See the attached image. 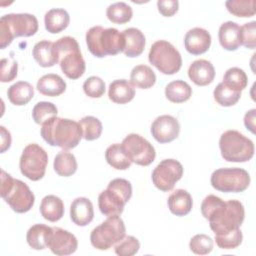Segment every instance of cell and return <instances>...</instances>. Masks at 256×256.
I'll return each mask as SVG.
<instances>
[{
  "mask_svg": "<svg viewBox=\"0 0 256 256\" xmlns=\"http://www.w3.org/2000/svg\"><path fill=\"white\" fill-rule=\"evenodd\" d=\"M201 213L209 221L215 235H224L240 228L245 217L244 206L240 201H224L212 194L202 201Z\"/></svg>",
  "mask_w": 256,
  "mask_h": 256,
  "instance_id": "1",
  "label": "cell"
},
{
  "mask_svg": "<svg viewBox=\"0 0 256 256\" xmlns=\"http://www.w3.org/2000/svg\"><path fill=\"white\" fill-rule=\"evenodd\" d=\"M41 136L51 146L64 150L75 148L82 138L79 122L71 119L53 117L41 125Z\"/></svg>",
  "mask_w": 256,
  "mask_h": 256,
  "instance_id": "2",
  "label": "cell"
},
{
  "mask_svg": "<svg viewBox=\"0 0 256 256\" xmlns=\"http://www.w3.org/2000/svg\"><path fill=\"white\" fill-rule=\"evenodd\" d=\"M86 44L92 55L102 58L123 52L125 40L123 34L115 28L93 26L86 33Z\"/></svg>",
  "mask_w": 256,
  "mask_h": 256,
  "instance_id": "3",
  "label": "cell"
},
{
  "mask_svg": "<svg viewBox=\"0 0 256 256\" xmlns=\"http://www.w3.org/2000/svg\"><path fill=\"white\" fill-rule=\"evenodd\" d=\"M0 194L2 199L17 213H26L34 205L35 196L28 185L1 170Z\"/></svg>",
  "mask_w": 256,
  "mask_h": 256,
  "instance_id": "4",
  "label": "cell"
},
{
  "mask_svg": "<svg viewBox=\"0 0 256 256\" xmlns=\"http://www.w3.org/2000/svg\"><path fill=\"white\" fill-rule=\"evenodd\" d=\"M37 18L28 13L6 14L0 19V47L6 48L15 37H30L38 31Z\"/></svg>",
  "mask_w": 256,
  "mask_h": 256,
  "instance_id": "5",
  "label": "cell"
},
{
  "mask_svg": "<svg viewBox=\"0 0 256 256\" xmlns=\"http://www.w3.org/2000/svg\"><path fill=\"white\" fill-rule=\"evenodd\" d=\"M132 196L131 183L123 178H116L109 182L106 190L98 196V206L101 213L107 217L120 215L125 204Z\"/></svg>",
  "mask_w": 256,
  "mask_h": 256,
  "instance_id": "6",
  "label": "cell"
},
{
  "mask_svg": "<svg viewBox=\"0 0 256 256\" xmlns=\"http://www.w3.org/2000/svg\"><path fill=\"white\" fill-rule=\"evenodd\" d=\"M54 47L60 68L66 77L72 80L80 78L85 72L86 65L76 39L70 36L62 37L54 42Z\"/></svg>",
  "mask_w": 256,
  "mask_h": 256,
  "instance_id": "7",
  "label": "cell"
},
{
  "mask_svg": "<svg viewBox=\"0 0 256 256\" xmlns=\"http://www.w3.org/2000/svg\"><path fill=\"white\" fill-rule=\"evenodd\" d=\"M221 156L228 162H247L254 156V143L237 130L225 131L219 139Z\"/></svg>",
  "mask_w": 256,
  "mask_h": 256,
  "instance_id": "8",
  "label": "cell"
},
{
  "mask_svg": "<svg viewBox=\"0 0 256 256\" xmlns=\"http://www.w3.org/2000/svg\"><path fill=\"white\" fill-rule=\"evenodd\" d=\"M148 60L165 75L177 73L182 66V58L179 51L165 40H158L152 44Z\"/></svg>",
  "mask_w": 256,
  "mask_h": 256,
  "instance_id": "9",
  "label": "cell"
},
{
  "mask_svg": "<svg viewBox=\"0 0 256 256\" xmlns=\"http://www.w3.org/2000/svg\"><path fill=\"white\" fill-rule=\"evenodd\" d=\"M125 233V224L119 215L110 216L91 231L90 242L98 250H107L119 242Z\"/></svg>",
  "mask_w": 256,
  "mask_h": 256,
  "instance_id": "10",
  "label": "cell"
},
{
  "mask_svg": "<svg viewBox=\"0 0 256 256\" xmlns=\"http://www.w3.org/2000/svg\"><path fill=\"white\" fill-rule=\"evenodd\" d=\"M214 189L225 193H239L245 191L250 184L249 173L242 168H219L210 178Z\"/></svg>",
  "mask_w": 256,
  "mask_h": 256,
  "instance_id": "11",
  "label": "cell"
},
{
  "mask_svg": "<svg viewBox=\"0 0 256 256\" xmlns=\"http://www.w3.org/2000/svg\"><path fill=\"white\" fill-rule=\"evenodd\" d=\"M48 164V155L46 151L36 143L28 144L20 157L19 168L21 173L32 181H38L43 178Z\"/></svg>",
  "mask_w": 256,
  "mask_h": 256,
  "instance_id": "12",
  "label": "cell"
},
{
  "mask_svg": "<svg viewBox=\"0 0 256 256\" xmlns=\"http://www.w3.org/2000/svg\"><path fill=\"white\" fill-rule=\"evenodd\" d=\"M121 146L132 163L148 166L155 160L156 152L153 145L139 134L131 133L127 135Z\"/></svg>",
  "mask_w": 256,
  "mask_h": 256,
  "instance_id": "13",
  "label": "cell"
},
{
  "mask_svg": "<svg viewBox=\"0 0 256 256\" xmlns=\"http://www.w3.org/2000/svg\"><path fill=\"white\" fill-rule=\"evenodd\" d=\"M183 175L182 164L175 159L162 160L152 172V181L154 186L163 191L168 192L174 188Z\"/></svg>",
  "mask_w": 256,
  "mask_h": 256,
  "instance_id": "14",
  "label": "cell"
},
{
  "mask_svg": "<svg viewBox=\"0 0 256 256\" xmlns=\"http://www.w3.org/2000/svg\"><path fill=\"white\" fill-rule=\"evenodd\" d=\"M180 132L178 120L171 115L158 116L151 125V134L159 143H169L175 140Z\"/></svg>",
  "mask_w": 256,
  "mask_h": 256,
  "instance_id": "15",
  "label": "cell"
},
{
  "mask_svg": "<svg viewBox=\"0 0 256 256\" xmlns=\"http://www.w3.org/2000/svg\"><path fill=\"white\" fill-rule=\"evenodd\" d=\"M53 231L48 242V248L56 255H70L77 250V238L67 230L52 227Z\"/></svg>",
  "mask_w": 256,
  "mask_h": 256,
  "instance_id": "16",
  "label": "cell"
},
{
  "mask_svg": "<svg viewBox=\"0 0 256 256\" xmlns=\"http://www.w3.org/2000/svg\"><path fill=\"white\" fill-rule=\"evenodd\" d=\"M211 45L210 33L200 27L190 29L184 37V46L192 55H200L208 51Z\"/></svg>",
  "mask_w": 256,
  "mask_h": 256,
  "instance_id": "17",
  "label": "cell"
},
{
  "mask_svg": "<svg viewBox=\"0 0 256 256\" xmlns=\"http://www.w3.org/2000/svg\"><path fill=\"white\" fill-rule=\"evenodd\" d=\"M188 76L197 86H206L213 82L215 78V69L210 61L198 59L190 64L188 68Z\"/></svg>",
  "mask_w": 256,
  "mask_h": 256,
  "instance_id": "18",
  "label": "cell"
},
{
  "mask_svg": "<svg viewBox=\"0 0 256 256\" xmlns=\"http://www.w3.org/2000/svg\"><path fill=\"white\" fill-rule=\"evenodd\" d=\"M70 218L77 226H86L94 218L92 202L86 197H78L70 206Z\"/></svg>",
  "mask_w": 256,
  "mask_h": 256,
  "instance_id": "19",
  "label": "cell"
},
{
  "mask_svg": "<svg viewBox=\"0 0 256 256\" xmlns=\"http://www.w3.org/2000/svg\"><path fill=\"white\" fill-rule=\"evenodd\" d=\"M220 45L228 51H235L241 45L240 26L233 21H227L221 24L218 31Z\"/></svg>",
  "mask_w": 256,
  "mask_h": 256,
  "instance_id": "20",
  "label": "cell"
},
{
  "mask_svg": "<svg viewBox=\"0 0 256 256\" xmlns=\"http://www.w3.org/2000/svg\"><path fill=\"white\" fill-rule=\"evenodd\" d=\"M122 34L125 40L123 53L130 58L140 56L145 48L146 41L144 34L139 29L134 27L125 29Z\"/></svg>",
  "mask_w": 256,
  "mask_h": 256,
  "instance_id": "21",
  "label": "cell"
},
{
  "mask_svg": "<svg viewBox=\"0 0 256 256\" xmlns=\"http://www.w3.org/2000/svg\"><path fill=\"white\" fill-rule=\"evenodd\" d=\"M35 61L44 68L52 67L59 62L58 56L54 47V42L48 40H42L36 43L32 51Z\"/></svg>",
  "mask_w": 256,
  "mask_h": 256,
  "instance_id": "22",
  "label": "cell"
},
{
  "mask_svg": "<svg viewBox=\"0 0 256 256\" xmlns=\"http://www.w3.org/2000/svg\"><path fill=\"white\" fill-rule=\"evenodd\" d=\"M167 204L172 214L176 216H185L190 213L193 206V200L189 192L184 189H177L168 197Z\"/></svg>",
  "mask_w": 256,
  "mask_h": 256,
  "instance_id": "23",
  "label": "cell"
},
{
  "mask_svg": "<svg viewBox=\"0 0 256 256\" xmlns=\"http://www.w3.org/2000/svg\"><path fill=\"white\" fill-rule=\"evenodd\" d=\"M37 90L45 96H59L66 90V82L57 74H46L42 76L36 85Z\"/></svg>",
  "mask_w": 256,
  "mask_h": 256,
  "instance_id": "24",
  "label": "cell"
},
{
  "mask_svg": "<svg viewBox=\"0 0 256 256\" xmlns=\"http://www.w3.org/2000/svg\"><path fill=\"white\" fill-rule=\"evenodd\" d=\"M53 228L44 224H35L29 228L26 234L28 245L34 250H43L48 248Z\"/></svg>",
  "mask_w": 256,
  "mask_h": 256,
  "instance_id": "25",
  "label": "cell"
},
{
  "mask_svg": "<svg viewBox=\"0 0 256 256\" xmlns=\"http://www.w3.org/2000/svg\"><path fill=\"white\" fill-rule=\"evenodd\" d=\"M135 89L132 84L125 79H118L110 83L108 89L109 99L117 104H125L133 100Z\"/></svg>",
  "mask_w": 256,
  "mask_h": 256,
  "instance_id": "26",
  "label": "cell"
},
{
  "mask_svg": "<svg viewBox=\"0 0 256 256\" xmlns=\"http://www.w3.org/2000/svg\"><path fill=\"white\" fill-rule=\"evenodd\" d=\"M70 22V16L65 9L54 8L49 10L44 16L45 28L52 34L60 33L65 30Z\"/></svg>",
  "mask_w": 256,
  "mask_h": 256,
  "instance_id": "27",
  "label": "cell"
},
{
  "mask_svg": "<svg viewBox=\"0 0 256 256\" xmlns=\"http://www.w3.org/2000/svg\"><path fill=\"white\" fill-rule=\"evenodd\" d=\"M40 213L44 219L50 222L60 220L64 215L63 201L55 195L45 196L40 204Z\"/></svg>",
  "mask_w": 256,
  "mask_h": 256,
  "instance_id": "28",
  "label": "cell"
},
{
  "mask_svg": "<svg viewBox=\"0 0 256 256\" xmlns=\"http://www.w3.org/2000/svg\"><path fill=\"white\" fill-rule=\"evenodd\" d=\"M7 96L9 101L16 106L26 105L34 96V88L29 82L19 81L8 88Z\"/></svg>",
  "mask_w": 256,
  "mask_h": 256,
  "instance_id": "29",
  "label": "cell"
},
{
  "mask_svg": "<svg viewBox=\"0 0 256 256\" xmlns=\"http://www.w3.org/2000/svg\"><path fill=\"white\" fill-rule=\"evenodd\" d=\"M156 82L154 71L147 65L135 66L130 74V83L133 87L140 89H149Z\"/></svg>",
  "mask_w": 256,
  "mask_h": 256,
  "instance_id": "30",
  "label": "cell"
},
{
  "mask_svg": "<svg viewBox=\"0 0 256 256\" xmlns=\"http://www.w3.org/2000/svg\"><path fill=\"white\" fill-rule=\"evenodd\" d=\"M166 98L173 103H183L192 96L191 86L182 80H175L165 87Z\"/></svg>",
  "mask_w": 256,
  "mask_h": 256,
  "instance_id": "31",
  "label": "cell"
},
{
  "mask_svg": "<svg viewBox=\"0 0 256 256\" xmlns=\"http://www.w3.org/2000/svg\"><path fill=\"white\" fill-rule=\"evenodd\" d=\"M53 167L55 172L62 177L72 176L77 170V161L75 156L67 150L60 151L54 158Z\"/></svg>",
  "mask_w": 256,
  "mask_h": 256,
  "instance_id": "32",
  "label": "cell"
},
{
  "mask_svg": "<svg viewBox=\"0 0 256 256\" xmlns=\"http://www.w3.org/2000/svg\"><path fill=\"white\" fill-rule=\"evenodd\" d=\"M105 159L110 166L117 170H126L132 164V161L124 152L121 144L118 143L112 144L106 149Z\"/></svg>",
  "mask_w": 256,
  "mask_h": 256,
  "instance_id": "33",
  "label": "cell"
},
{
  "mask_svg": "<svg viewBox=\"0 0 256 256\" xmlns=\"http://www.w3.org/2000/svg\"><path fill=\"white\" fill-rule=\"evenodd\" d=\"M222 83L233 91L241 92L248 84V77L244 70L238 67H232L225 72Z\"/></svg>",
  "mask_w": 256,
  "mask_h": 256,
  "instance_id": "34",
  "label": "cell"
},
{
  "mask_svg": "<svg viewBox=\"0 0 256 256\" xmlns=\"http://www.w3.org/2000/svg\"><path fill=\"white\" fill-rule=\"evenodd\" d=\"M132 8L125 2H116L108 6L106 10L107 18L116 24H124L131 20Z\"/></svg>",
  "mask_w": 256,
  "mask_h": 256,
  "instance_id": "35",
  "label": "cell"
},
{
  "mask_svg": "<svg viewBox=\"0 0 256 256\" xmlns=\"http://www.w3.org/2000/svg\"><path fill=\"white\" fill-rule=\"evenodd\" d=\"M82 137L85 140L93 141L101 136L103 127L101 121L94 116H85L79 121Z\"/></svg>",
  "mask_w": 256,
  "mask_h": 256,
  "instance_id": "36",
  "label": "cell"
},
{
  "mask_svg": "<svg viewBox=\"0 0 256 256\" xmlns=\"http://www.w3.org/2000/svg\"><path fill=\"white\" fill-rule=\"evenodd\" d=\"M255 0H228L227 10L236 17H252L255 15Z\"/></svg>",
  "mask_w": 256,
  "mask_h": 256,
  "instance_id": "37",
  "label": "cell"
},
{
  "mask_svg": "<svg viewBox=\"0 0 256 256\" xmlns=\"http://www.w3.org/2000/svg\"><path fill=\"white\" fill-rule=\"evenodd\" d=\"M213 96L215 101L220 105L224 107H230L235 105L240 97H241V92H236L233 91L229 88H227L222 82L219 83L216 88L213 91Z\"/></svg>",
  "mask_w": 256,
  "mask_h": 256,
  "instance_id": "38",
  "label": "cell"
},
{
  "mask_svg": "<svg viewBox=\"0 0 256 256\" xmlns=\"http://www.w3.org/2000/svg\"><path fill=\"white\" fill-rule=\"evenodd\" d=\"M57 111V107L53 103L41 101L33 107L32 118L36 124L42 125L49 119L56 117Z\"/></svg>",
  "mask_w": 256,
  "mask_h": 256,
  "instance_id": "39",
  "label": "cell"
},
{
  "mask_svg": "<svg viewBox=\"0 0 256 256\" xmlns=\"http://www.w3.org/2000/svg\"><path fill=\"white\" fill-rule=\"evenodd\" d=\"M213 240L206 234H196L189 242L190 250L198 255L209 254L213 250Z\"/></svg>",
  "mask_w": 256,
  "mask_h": 256,
  "instance_id": "40",
  "label": "cell"
},
{
  "mask_svg": "<svg viewBox=\"0 0 256 256\" xmlns=\"http://www.w3.org/2000/svg\"><path fill=\"white\" fill-rule=\"evenodd\" d=\"M243 235L240 228L224 235H215V241L221 249H235L242 243Z\"/></svg>",
  "mask_w": 256,
  "mask_h": 256,
  "instance_id": "41",
  "label": "cell"
},
{
  "mask_svg": "<svg viewBox=\"0 0 256 256\" xmlns=\"http://www.w3.org/2000/svg\"><path fill=\"white\" fill-rule=\"evenodd\" d=\"M139 248L140 243L136 237L124 236L115 244L114 251L119 256H132L139 251Z\"/></svg>",
  "mask_w": 256,
  "mask_h": 256,
  "instance_id": "42",
  "label": "cell"
},
{
  "mask_svg": "<svg viewBox=\"0 0 256 256\" xmlns=\"http://www.w3.org/2000/svg\"><path fill=\"white\" fill-rule=\"evenodd\" d=\"M83 91L90 98H100L105 93V82L98 76H91L84 81Z\"/></svg>",
  "mask_w": 256,
  "mask_h": 256,
  "instance_id": "43",
  "label": "cell"
},
{
  "mask_svg": "<svg viewBox=\"0 0 256 256\" xmlns=\"http://www.w3.org/2000/svg\"><path fill=\"white\" fill-rule=\"evenodd\" d=\"M241 45L248 49H255L256 47V21L245 23L240 27Z\"/></svg>",
  "mask_w": 256,
  "mask_h": 256,
  "instance_id": "44",
  "label": "cell"
},
{
  "mask_svg": "<svg viewBox=\"0 0 256 256\" xmlns=\"http://www.w3.org/2000/svg\"><path fill=\"white\" fill-rule=\"evenodd\" d=\"M18 63L13 57L3 58L1 60V82H11L17 77Z\"/></svg>",
  "mask_w": 256,
  "mask_h": 256,
  "instance_id": "45",
  "label": "cell"
},
{
  "mask_svg": "<svg viewBox=\"0 0 256 256\" xmlns=\"http://www.w3.org/2000/svg\"><path fill=\"white\" fill-rule=\"evenodd\" d=\"M157 8L163 16L171 17L178 11L179 2L177 0H159L157 2Z\"/></svg>",
  "mask_w": 256,
  "mask_h": 256,
  "instance_id": "46",
  "label": "cell"
},
{
  "mask_svg": "<svg viewBox=\"0 0 256 256\" xmlns=\"http://www.w3.org/2000/svg\"><path fill=\"white\" fill-rule=\"evenodd\" d=\"M0 135H1V153H4L11 146V135H10V132L4 126H0Z\"/></svg>",
  "mask_w": 256,
  "mask_h": 256,
  "instance_id": "47",
  "label": "cell"
},
{
  "mask_svg": "<svg viewBox=\"0 0 256 256\" xmlns=\"http://www.w3.org/2000/svg\"><path fill=\"white\" fill-rule=\"evenodd\" d=\"M255 114L256 109H251L244 116V124L246 128L252 133H255Z\"/></svg>",
  "mask_w": 256,
  "mask_h": 256,
  "instance_id": "48",
  "label": "cell"
}]
</instances>
